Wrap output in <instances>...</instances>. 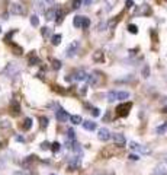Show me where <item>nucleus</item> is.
<instances>
[{"label": "nucleus", "mask_w": 167, "mask_h": 175, "mask_svg": "<svg viewBox=\"0 0 167 175\" xmlns=\"http://www.w3.org/2000/svg\"><path fill=\"white\" fill-rule=\"evenodd\" d=\"M131 106H132V104H131V102L121 104V105H119V106L116 108V114H118L119 117H125V115H128V113H129Z\"/></svg>", "instance_id": "nucleus-1"}, {"label": "nucleus", "mask_w": 167, "mask_h": 175, "mask_svg": "<svg viewBox=\"0 0 167 175\" xmlns=\"http://www.w3.org/2000/svg\"><path fill=\"white\" fill-rule=\"evenodd\" d=\"M77 48H79V41H73V42H71L70 45L67 47V50H65L67 57H73V56L77 53Z\"/></svg>", "instance_id": "nucleus-2"}, {"label": "nucleus", "mask_w": 167, "mask_h": 175, "mask_svg": "<svg viewBox=\"0 0 167 175\" xmlns=\"http://www.w3.org/2000/svg\"><path fill=\"white\" fill-rule=\"evenodd\" d=\"M55 118H57L58 121L64 123L65 120H68V118H70V115H68V113L65 111V109H63V108H58L57 111H55Z\"/></svg>", "instance_id": "nucleus-3"}, {"label": "nucleus", "mask_w": 167, "mask_h": 175, "mask_svg": "<svg viewBox=\"0 0 167 175\" xmlns=\"http://www.w3.org/2000/svg\"><path fill=\"white\" fill-rule=\"evenodd\" d=\"M112 139H113V142H115L116 146L124 147V144H125V136L124 134H121V133H113L112 134Z\"/></svg>", "instance_id": "nucleus-4"}, {"label": "nucleus", "mask_w": 167, "mask_h": 175, "mask_svg": "<svg viewBox=\"0 0 167 175\" xmlns=\"http://www.w3.org/2000/svg\"><path fill=\"white\" fill-rule=\"evenodd\" d=\"M98 137L102 140V142H108L110 139V133H109V130L108 128H100L98 131Z\"/></svg>", "instance_id": "nucleus-5"}, {"label": "nucleus", "mask_w": 167, "mask_h": 175, "mask_svg": "<svg viewBox=\"0 0 167 175\" xmlns=\"http://www.w3.org/2000/svg\"><path fill=\"white\" fill-rule=\"evenodd\" d=\"M10 13H13V15H23L25 13V9H23V6L19 5V3H13L10 6Z\"/></svg>", "instance_id": "nucleus-6"}, {"label": "nucleus", "mask_w": 167, "mask_h": 175, "mask_svg": "<svg viewBox=\"0 0 167 175\" xmlns=\"http://www.w3.org/2000/svg\"><path fill=\"white\" fill-rule=\"evenodd\" d=\"M86 76H87V73L84 72V70H77L76 73H74V80H77V82H80V80H84L86 79Z\"/></svg>", "instance_id": "nucleus-7"}, {"label": "nucleus", "mask_w": 167, "mask_h": 175, "mask_svg": "<svg viewBox=\"0 0 167 175\" xmlns=\"http://www.w3.org/2000/svg\"><path fill=\"white\" fill-rule=\"evenodd\" d=\"M129 147H131L132 150H139V152H145V153H148V152H150L148 149L141 147V144H138V143H135V142H131V143H129Z\"/></svg>", "instance_id": "nucleus-8"}, {"label": "nucleus", "mask_w": 167, "mask_h": 175, "mask_svg": "<svg viewBox=\"0 0 167 175\" xmlns=\"http://www.w3.org/2000/svg\"><path fill=\"white\" fill-rule=\"evenodd\" d=\"M84 80H87V83H89L90 86H93V85H96V82H98V76L92 73V75H87Z\"/></svg>", "instance_id": "nucleus-9"}, {"label": "nucleus", "mask_w": 167, "mask_h": 175, "mask_svg": "<svg viewBox=\"0 0 167 175\" xmlns=\"http://www.w3.org/2000/svg\"><path fill=\"white\" fill-rule=\"evenodd\" d=\"M128 98H129V92H127V91L116 92V99H119V101H125V99H128Z\"/></svg>", "instance_id": "nucleus-10"}, {"label": "nucleus", "mask_w": 167, "mask_h": 175, "mask_svg": "<svg viewBox=\"0 0 167 175\" xmlns=\"http://www.w3.org/2000/svg\"><path fill=\"white\" fill-rule=\"evenodd\" d=\"M81 124H83L84 130H89V131H93L94 128H96V123H93V121H84Z\"/></svg>", "instance_id": "nucleus-11"}, {"label": "nucleus", "mask_w": 167, "mask_h": 175, "mask_svg": "<svg viewBox=\"0 0 167 175\" xmlns=\"http://www.w3.org/2000/svg\"><path fill=\"white\" fill-rule=\"evenodd\" d=\"M81 22H83V16H80V15H77V16H74V19H73V25H74V28H81Z\"/></svg>", "instance_id": "nucleus-12"}, {"label": "nucleus", "mask_w": 167, "mask_h": 175, "mask_svg": "<svg viewBox=\"0 0 167 175\" xmlns=\"http://www.w3.org/2000/svg\"><path fill=\"white\" fill-rule=\"evenodd\" d=\"M32 124H34V121H32V118H25V121H23V124H22V128L23 130H31L32 128Z\"/></svg>", "instance_id": "nucleus-13"}, {"label": "nucleus", "mask_w": 167, "mask_h": 175, "mask_svg": "<svg viewBox=\"0 0 167 175\" xmlns=\"http://www.w3.org/2000/svg\"><path fill=\"white\" fill-rule=\"evenodd\" d=\"M80 166V158H74L73 161L70 162V171H74Z\"/></svg>", "instance_id": "nucleus-14"}, {"label": "nucleus", "mask_w": 167, "mask_h": 175, "mask_svg": "<svg viewBox=\"0 0 167 175\" xmlns=\"http://www.w3.org/2000/svg\"><path fill=\"white\" fill-rule=\"evenodd\" d=\"M55 10H57V9H54V7H51V9H48V10H46V13H45L46 19H48V20L55 19Z\"/></svg>", "instance_id": "nucleus-15"}, {"label": "nucleus", "mask_w": 167, "mask_h": 175, "mask_svg": "<svg viewBox=\"0 0 167 175\" xmlns=\"http://www.w3.org/2000/svg\"><path fill=\"white\" fill-rule=\"evenodd\" d=\"M70 121L73 124H81L83 123V120H81L80 115H70Z\"/></svg>", "instance_id": "nucleus-16"}, {"label": "nucleus", "mask_w": 167, "mask_h": 175, "mask_svg": "<svg viewBox=\"0 0 167 175\" xmlns=\"http://www.w3.org/2000/svg\"><path fill=\"white\" fill-rule=\"evenodd\" d=\"M156 131H157V133H158V134H164V133H166V131H167V123H163L161 125H158Z\"/></svg>", "instance_id": "nucleus-17"}, {"label": "nucleus", "mask_w": 167, "mask_h": 175, "mask_svg": "<svg viewBox=\"0 0 167 175\" xmlns=\"http://www.w3.org/2000/svg\"><path fill=\"white\" fill-rule=\"evenodd\" d=\"M41 61H39V58L35 56V54H32L31 57H29V66H36V64H39Z\"/></svg>", "instance_id": "nucleus-18"}, {"label": "nucleus", "mask_w": 167, "mask_h": 175, "mask_svg": "<svg viewBox=\"0 0 167 175\" xmlns=\"http://www.w3.org/2000/svg\"><path fill=\"white\" fill-rule=\"evenodd\" d=\"M67 137H68V140H71V142L76 140V133H74L73 128H68V130H67Z\"/></svg>", "instance_id": "nucleus-19"}, {"label": "nucleus", "mask_w": 167, "mask_h": 175, "mask_svg": "<svg viewBox=\"0 0 167 175\" xmlns=\"http://www.w3.org/2000/svg\"><path fill=\"white\" fill-rule=\"evenodd\" d=\"M51 42L54 44V45H58V44L61 42V35H60V34H55V35H53V38H51Z\"/></svg>", "instance_id": "nucleus-20"}, {"label": "nucleus", "mask_w": 167, "mask_h": 175, "mask_svg": "<svg viewBox=\"0 0 167 175\" xmlns=\"http://www.w3.org/2000/svg\"><path fill=\"white\" fill-rule=\"evenodd\" d=\"M12 113H13L15 115H18V114L20 113V108H19V104H18V102H13V104H12Z\"/></svg>", "instance_id": "nucleus-21"}, {"label": "nucleus", "mask_w": 167, "mask_h": 175, "mask_svg": "<svg viewBox=\"0 0 167 175\" xmlns=\"http://www.w3.org/2000/svg\"><path fill=\"white\" fill-rule=\"evenodd\" d=\"M31 25H32V26H38V25H39V19H38L36 15H32V16H31Z\"/></svg>", "instance_id": "nucleus-22"}, {"label": "nucleus", "mask_w": 167, "mask_h": 175, "mask_svg": "<svg viewBox=\"0 0 167 175\" xmlns=\"http://www.w3.org/2000/svg\"><path fill=\"white\" fill-rule=\"evenodd\" d=\"M108 101H109V102H113V101H116V92H113V91H109V92H108Z\"/></svg>", "instance_id": "nucleus-23"}, {"label": "nucleus", "mask_w": 167, "mask_h": 175, "mask_svg": "<svg viewBox=\"0 0 167 175\" xmlns=\"http://www.w3.org/2000/svg\"><path fill=\"white\" fill-rule=\"evenodd\" d=\"M39 123H41V127H42V128H46V127H48V118H46V117H41V118H39Z\"/></svg>", "instance_id": "nucleus-24"}, {"label": "nucleus", "mask_w": 167, "mask_h": 175, "mask_svg": "<svg viewBox=\"0 0 167 175\" xmlns=\"http://www.w3.org/2000/svg\"><path fill=\"white\" fill-rule=\"evenodd\" d=\"M55 19H57L58 24L63 20V10H61V9H57V10H55Z\"/></svg>", "instance_id": "nucleus-25"}, {"label": "nucleus", "mask_w": 167, "mask_h": 175, "mask_svg": "<svg viewBox=\"0 0 167 175\" xmlns=\"http://www.w3.org/2000/svg\"><path fill=\"white\" fill-rule=\"evenodd\" d=\"M50 146H51V150H53V152H54V153H57V152H58V150H60V147H61V146H60V143H58V142H54V143H51V144H50Z\"/></svg>", "instance_id": "nucleus-26"}, {"label": "nucleus", "mask_w": 167, "mask_h": 175, "mask_svg": "<svg viewBox=\"0 0 167 175\" xmlns=\"http://www.w3.org/2000/svg\"><path fill=\"white\" fill-rule=\"evenodd\" d=\"M89 26H90V20H89L87 18H84V16H83V22H81V28H83V29H87Z\"/></svg>", "instance_id": "nucleus-27"}, {"label": "nucleus", "mask_w": 167, "mask_h": 175, "mask_svg": "<svg viewBox=\"0 0 167 175\" xmlns=\"http://www.w3.org/2000/svg\"><path fill=\"white\" fill-rule=\"evenodd\" d=\"M53 69L54 70H60L61 69V61L60 60H53Z\"/></svg>", "instance_id": "nucleus-28"}, {"label": "nucleus", "mask_w": 167, "mask_h": 175, "mask_svg": "<svg viewBox=\"0 0 167 175\" xmlns=\"http://www.w3.org/2000/svg\"><path fill=\"white\" fill-rule=\"evenodd\" d=\"M102 58H103V54H102L100 51H96V53L93 54V60H94V61H99V60H102Z\"/></svg>", "instance_id": "nucleus-29"}, {"label": "nucleus", "mask_w": 167, "mask_h": 175, "mask_svg": "<svg viewBox=\"0 0 167 175\" xmlns=\"http://www.w3.org/2000/svg\"><path fill=\"white\" fill-rule=\"evenodd\" d=\"M128 31H129L131 34H137V32H138V26L134 25V24H131V25H128Z\"/></svg>", "instance_id": "nucleus-30"}, {"label": "nucleus", "mask_w": 167, "mask_h": 175, "mask_svg": "<svg viewBox=\"0 0 167 175\" xmlns=\"http://www.w3.org/2000/svg\"><path fill=\"white\" fill-rule=\"evenodd\" d=\"M142 76H144V77L150 76V67H148V66H144V69H142Z\"/></svg>", "instance_id": "nucleus-31"}, {"label": "nucleus", "mask_w": 167, "mask_h": 175, "mask_svg": "<svg viewBox=\"0 0 167 175\" xmlns=\"http://www.w3.org/2000/svg\"><path fill=\"white\" fill-rule=\"evenodd\" d=\"M92 115H93V117H99V115H100V109H99V108H93V109H92Z\"/></svg>", "instance_id": "nucleus-32"}, {"label": "nucleus", "mask_w": 167, "mask_h": 175, "mask_svg": "<svg viewBox=\"0 0 167 175\" xmlns=\"http://www.w3.org/2000/svg\"><path fill=\"white\" fill-rule=\"evenodd\" d=\"M41 32H42V35H44V37H48V34H50V28L44 26V28L41 29Z\"/></svg>", "instance_id": "nucleus-33"}, {"label": "nucleus", "mask_w": 167, "mask_h": 175, "mask_svg": "<svg viewBox=\"0 0 167 175\" xmlns=\"http://www.w3.org/2000/svg\"><path fill=\"white\" fill-rule=\"evenodd\" d=\"M15 32H16V31H10V32H9L6 37H5V41H6V42H9V41H10V38L13 37V34H15Z\"/></svg>", "instance_id": "nucleus-34"}, {"label": "nucleus", "mask_w": 167, "mask_h": 175, "mask_svg": "<svg viewBox=\"0 0 167 175\" xmlns=\"http://www.w3.org/2000/svg\"><path fill=\"white\" fill-rule=\"evenodd\" d=\"M80 5H81L80 0H74V2H73V9H79V7H80Z\"/></svg>", "instance_id": "nucleus-35"}, {"label": "nucleus", "mask_w": 167, "mask_h": 175, "mask_svg": "<svg viewBox=\"0 0 167 175\" xmlns=\"http://www.w3.org/2000/svg\"><path fill=\"white\" fill-rule=\"evenodd\" d=\"M48 147H50V143H48V142H44V143H41V149H42V150H46Z\"/></svg>", "instance_id": "nucleus-36"}, {"label": "nucleus", "mask_w": 167, "mask_h": 175, "mask_svg": "<svg viewBox=\"0 0 167 175\" xmlns=\"http://www.w3.org/2000/svg\"><path fill=\"white\" fill-rule=\"evenodd\" d=\"M13 175H29L28 172H23V171H16V172H13Z\"/></svg>", "instance_id": "nucleus-37"}, {"label": "nucleus", "mask_w": 167, "mask_h": 175, "mask_svg": "<svg viewBox=\"0 0 167 175\" xmlns=\"http://www.w3.org/2000/svg\"><path fill=\"white\" fill-rule=\"evenodd\" d=\"M129 159H131V161H138L139 156H138V155H134V153H132V155H129Z\"/></svg>", "instance_id": "nucleus-38"}, {"label": "nucleus", "mask_w": 167, "mask_h": 175, "mask_svg": "<svg viewBox=\"0 0 167 175\" xmlns=\"http://www.w3.org/2000/svg\"><path fill=\"white\" fill-rule=\"evenodd\" d=\"M134 6V2H132V0H127V7L129 9V7H132Z\"/></svg>", "instance_id": "nucleus-39"}, {"label": "nucleus", "mask_w": 167, "mask_h": 175, "mask_svg": "<svg viewBox=\"0 0 167 175\" xmlns=\"http://www.w3.org/2000/svg\"><path fill=\"white\" fill-rule=\"evenodd\" d=\"M80 2H81V3L84 5V6H89V5L92 3V0H80Z\"/></svg>", "instance_id": "nucleus-40"}, {"label": "nucleus", "mask_w": 167, "mask_h": 175, "mask_svg": "<svg viewBox=\"0 0 167 175\" xmlns=\"http://www.w3.org/2000/svg\"><path fill=\"white\" fill-rule=\"evenodd\" d=\"M105 26H106L105 24H99V26H98V29H99V31H103V28H105Z\"/></svg>", "instance_id": "nucleus-41"}, {"label": "nucleus", "mask_w": 167, "mask_h": 175, "mask_svg": "<svg viewBox=\"0 0 167 175\" xmlns=\"http://www.w3.org/2000/svg\"><path fill=\"white\" fill-rule=\"evenodd\" d=\"M23 140H25V139H23L22 136H16V142H23Z\"/></svg>", "instance_id": "nucleus-42"}, {"label": "nucleus", "mask_w": 167, "mask_h": 175, "mask_svg": "<svg viewBox=\"0 0 167 175\" xmlns=\"http://www.w3.org/2000/svg\"><path fill=\"white\" fill-rule=\"evenodd\" d=\"M161 113H164V114H167V105H166V106H164V108L161 109Z\"/></svg>", "instance_id": "nucleus-43"}, {"label": "nucleus", "mask_w": 167, "mask_h": 175, "mask_svg": "<svg viewBox=\"0 0 167 175\" xmlns=\"http://www.w3.org/2000/svg\"><path fill=\"white\" fill-rule=\"evenodd\" d=\"M45 2H46V3H53V2H54V0H45Z\"/></svg>", "instance_id": "nucleus-44"}, {"label": "nucleus", "mask_w": 167, "mask_h": 175, "mask_svg": "<svg viewBox=\"0 0 167 175\" xmlns=\"http://www.w3.org/2000/svg\"><path fill=\"white\" fill-rule=\"evenodd\" d=\"M166 163H167V158H166Z\"/></svg>", "instance_id": "nucleus-45"}, {"label": "nucleus", "mask_w": 167, "mask_h": 175, "mask_svg": "<svg viewBox=\"0 0 167 175\" xmlns=\"http://www.w3.org/2000/svg\"><path fill=\"white\" fill-rule=\"evenodd\" d=\"M0 32H2V28H0Z\"/></svg>", "instance_id": "nucleus-46"}, {"label": "nucleus", "mask_w": 167, "mask_h": 175, "mask_svg": "<svg viewBox=\"0 0 167 175\" xmlns=\"http://www.w3.org/2000/svg\"><path fill=\"white\" fill-rule=\"evenodd\" d=\"M51 175H55V174H51Z\"/></svg>", "instance_id": "nucleus-47"}]
</instances>
